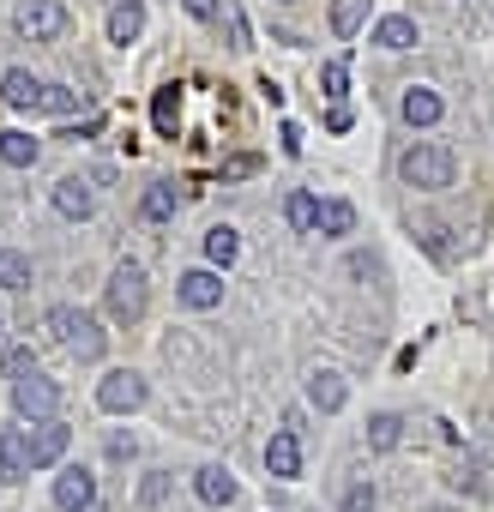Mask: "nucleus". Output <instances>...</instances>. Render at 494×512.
<instances>
[{
	"mask_svg": "<svg viewBox=\"0 0 494 512\" xmlns=\"http://www.w3.org/2000/svg\"><path fill=\"white\" fill-rule=\"evenodd\" d=\"M181 7H187L199 25H211V19H217V0H181Z\"/></svg>",
	"mask_w": 494,
	"mask_h": 512,
	"instance_id": "nucleus-34",
	"label": "nucleus"
},
{
	"mask_svg": "<svg viewBox=\"0 0 494 512\" xmlns=\"http://www.w3.org/2000/svg\"><path fill=\"white\" fill-rule=\"evenodd\" d=\"M43 109H49V115H73V109H79V91H67V85H49V91H43Z\"/></svg>",
	"mask_w": 494,
	"mask_h": 512,
	"instance_id": "nucleus-30",
	"label": "nucleus"
},
{
	"mask_svg": "<svg viewBox=\"0 0 494 512\" xmlns=\"http://www.w3.org/2000/svg\"><path fill=\"white\" fill-rule=\"evenodd\" d=\"M175 494V476L169 470H145V482H139V506H163Z\"/></svg>",
	"mask_w": 494,
	"mask_h": 512,
	"instance_id": "nucleus-29",
	"label": "nucleus"
},
{
	"mask_svg": "<svg viewBox=\"0 0 494 512\" xmlns=\"http://www.w3.org/2000/svg\"><path fill=\"white\" fill-rule=\"evenodd\" d=\"M13 31L31 37V43H55V37L67 31V7H61V0H19Z\"/></svg>",
	"mask_w": 494,
	"mask_h": 512,
	"instance_id": "nucleus-4",
	"label": "nucleus"
},
{
	"mask_svg": "<svg viewBox=\"0 0 494 512\" xmlns=\"http://www.w3.org/2000/svg\"><path fill=\"white\" fill-rule=\"evenodd\" d=\"M374 43H380V49H392V55H398V49H416V19H410V13L380 19V25H374Z\"/></svg>",
	"mask_w": 494,
	"mask_h": 512,
	"instance_id": "nucleus-18",
	"label": "nucleus"
},
{
	"mask_svg": "<svg viewBox=\"0 0 494 512\" xmlns=\"http://www.w3.org/2000/svg\"><path fill=\"white\" fill-rule=\"evenodd\" d=\"M398 115H404L410 127H434V121L446 115V103H440V91H428V85H410V91L398 97Z\"/></svg>",
	"mask_w": 494,
	"mask_h": 512,
	"instance_id": "nucleus-13",
	"label": "nucleus"
},
{
	"mask_svg": "<svg viewBox=\"0 0 494 512\" xmlns=\"http://www.w3.org/2000/svg\"><path fill=\"white\" fill-rule=\"evenodd\" d=\"M175 296H181V308L211 314V308H223V278L217 272H181L175 278Z\"/></svg>",
	"mask_w": 494,
	"mask_h": 512,
	"instance_id": "nucleus-9",
	"label": "nucleus"
},
{
	"mask_svg": "<svg viewBox=\"0 0 494 512\" xmlns=\"http://www.w3.org/2000/svg\"><path fill=\"white\" fill-rule=\"evenodd\" d=\"M175 211H181V193H175L169 181H157V187L139 199V217H145V223H169Z\"/></svg>",
	"mask_w": 494,
	"mask_h": 512,
	"instance_id": "nucleus-20",
	"label": "nucleus"
},
{
	"mask_svg": "<svg viewBox=\"0 0 494 512\" xmlns=\"http://www.w3.org/2000/svg\"><path fill=\"white\" fill-rule=\"evenodd\" d=\"M0 163H7V169H31L37 163V139L19 133V127H7V133H0Z\"/></svg>",
	"mask_w": 494,
	"mask_h": 512,
	"instance_id": "nucleus-21",
	"label": "nucleus"
},
{
	"mask_svg": "<svg viewBox=\"0 0 494 512\" xmlns=\"http://www.w3.org/2000/svg\"><path fill=\"white\" fill-rule=\"evenodd\" d=\"M7 374H13V380H25V374H37V350H25V344H13V350H7Z\"/></svg>",
	"mask_w": 494,
	"mask_h": 512,
	"instance_id": "nucleus-32",
	"label": "nucleus"
},
{
	"mask_svg": "<svg viewBox=\"0 0 494 512\" xmlns=\"http://www.w3.org/2000/svg\"><path fill=\"white\" fill-rule=\"evenodd\" d=\"M55 506L61 512H97V476L85 464H61L55 476Z\"/></svg>",
	"mask_w": 494,
	"mask_h": 512,
	"instance_id": "nucleus-8",
	"label": "nucleus"
},
{
	"mask_svg": "<svg viewBox=\"0 0 494 512\" xmlns=\"http://www.w3.org/2000/svg\"><path fill=\"white\" fill-rule=\"evenodd\" d=\"M31 284V253L0 247V290H25Z\"/></svg>",
	"mask_w": 494,
	"mask_h": 512,
	"instance_id": "nucleus-25",
	"label": "nucleus"
},
{
	"mask_svg": "<svg viewBox=\"0 0 494 512\" xmlns=\"http://www.w3.org/2000/svg\"><path fill=\"white\" fill-rule=\"evenodd\" d=\"M398 175H404L410 187H422V193H440V187H452L458 157H452L446 145H410V151L398 157Z\"/></svg>",
	"mask_w": 494,
	"mask_h": 512,
	"instance_id": "nucleus-1",
	"label": "nucleus"
},
{
	"mask_svg": "<svg viewBox=\"0 0 494 512\" xmlns=\"http://www.w3.org/2000/svg\"><path fill=\"white\" fill-rule=\"evenodd\" d=\"M344 512H374V482H368V476L344 488Z\"/></svg>",
	"mask_w": 494,
	"mask_h": 512,
	"instance_id": "nucleus-31",
	"label": "nucleus"
},
{
	"mask_svg": "<svg viewBox=\"0 0 494 512\" xmlns=\"http://www.w3.org/2000/svg\"><path fill=\"white\" fill-rule=\"evenodd\" d=\"M356 229V205L350 199H320V223H314V235H350Z\"/></svg>",
	"mask_w": 494,
	"mask_h": 512,
	"instance_id": "nucleus-19",
	"label": "nucleus"
},
{
	"mask_svg": "<svg viewBox=\"0 0 494 512\" xmlns=\"http://www.w3.org/2000/svg\"><path fill=\"white\" fill-rule=\"evenodd\" d=\"M145 31V0H109V43H139Z\"/></svg>",
	"mask_w": 494,
	"mask_h": 512,
	"instance_id": "nucleus-15",
	"label": "nucleus"
},
{
	"mask_svg": "<svg viewBox=\"0 0 494 512\" xmlns=\"http://www.w3.org/2000/svg\"><path fill=\"white\" fill-rule=\"evenodd\" d=\"M43 79H31L25 67H7L0 73V97H7V109H43Z\"/></svg>",
	"mask_w": 494,
	"mask_h": 512,
	"instance_id": "nucleus-12",
	"label": "nucleus"
},
{
	"mask_svg": "<svg viewBox=\"0 0 494 512\" xmlns=\"http://www.w3.org/2000/svg\"><path fill=\"white\" fill-rule=\"evenodd\" d=\"M398 440H404V416H398V410L368 416V446H374V452H392Z\"/></svg>",
	"mask_w": 494,
	"mask_h": 512,
	"instance_id": "nucleus-22",
	"label": "nucleus"
},
{
	"mask_svg": "<svg viewBox=\"0 0 494 512\" xmlns=\"http://www.w3.org/2000/svg\"><path fill=\"white\" fill-rule=\"evenodd\" d=\"M284 151L302 157V127H296V121H284Z\"/></svg>",
	"mask_w": 494,
	"mask_h": 512,
	"instance_id": "nucleus-36",
	"label": "nucleus"
},
{
	"mask_svg": "<svg viewBox=\"0 0 494 512\" xmlns=\"http://www.w3.org/2000/svg\"><path fill=\"white\" fill-rule=\"evenodd\" d=\"M25 446H31V470H55V464L67 458V446H73V428H67L61 416L31 422V428H25Z\"/></svg>",
	"mask_w": 494,
	"mask_h": 512,
	"instance_id": "nucleus-5",
	"label": "nucleus"
},
{
	"mask_svg": "<svg viewBox=\"0 0 494 512\" xmlns=\"http://www.w3.org/2000/svg\"><path fill=\"white\" fill-rule=\"evenodd\" d=\"M0 476L7 482H19V476H31V446H25V428H0Z\"/></svg>",
	"mask_w": 494,
	"mask_h": 512,
	"instance_id": "nucleus-16",
	"label": "nucleus"
},
{
	"mask_svg": "<svg viewBox=\"0 0 494 512\" xmlns=\"http://www.w3.org/2000/svg\"><path fill=\"white\" fill-rule=\"evenodd\" d=\"M284 217H290L296 229H314V223H320V199H314V193H290V199H284Z\"/></svg>",
	"mask_w": 494,
	"mask_h": 512,
	"instance_id": "nucleus-28",
	"label": "nucleus"
},
{
	"mask_svg": "<svg viewBox=\"0 0 494 512\" xmlns=\"http://www.w3.org/2000/svg\"><path fill=\"white\" fill-rule=\"evenodd\" d=\"M109 458H133V434H109Z\"/></svg>",
	"mask_w": 494,
	"mask_h": 512,
	"instance_id": "nucleus-37",
	"label": "nucleus"
},
{
	"mask_svg": "<svg viewBox=\"0 0 494 512\" xmlns=\"http://www.w3.org/2000/svg\"><path fill=\"white\" fill-rule=\"evenodd\" d=\"M49 332H55L79 362H97V356L109 350V332H103L85 308H49Z\"/></svg>",
	"mask_w": 494,
	"mask_h": 512,
	"instance_id": "nucleus-3",
	"label": "nucleus"
},
{
	"mask_svg": "<svg viewBox=\"0 0 494 512\" xmlns=\"http://www.w3.org/2000/svg\"><path fill=\"white\" fill-rule=\"evenodd\" d=\"M55 211H61V217H73V223H85V217L97 211V193H91L79 175H67V181H55Z\"/></svg>",
	"mask_w": 494,
	"mask_h": 512,
	"instance_id": "nucleus-17",
	"label": "nucleus"
},
{
	"mask_svg": "<svg viewBox=\"0 0 494 512\" xmlns=\"http://www.w3.org/2000/svg\"><path fill=\"white\" fill-rule=\"evenodd\" d=\"M151 121H157V133H175V121H181V91H175V85H163V91H157Z\"/></svg>",
	"mask_w": 494,
	"mask_h": 512,
	"instance_id": "nucleus-27",
	"label": "nucleus"
},
{
	"mask_svg": "<svg viewBox=\"0 0 494 512\" xmlns=\"http://www.w3.org/2000/svg\"><path fill=\"white\" fill-rule=\"evenodd\" d=\"M193 494H199L205 506H217V512H223V506L235 500V476H229L223 464H199V470H193Z\"/></svg>",
	"mask_w": 494,
	"mask_h": 512,
	"instance_id": "nucleus-14",
	"label": "nucleus"
},
{
	"mask_svg": "<svg viewBox=\"0 0 494 512\" xmlns=\"http://www.w3.org/2000/svg\"><path fill=\"white\" fill-rule=\"evenodd\" d=\"M344 398H350V386H344V374H338V368H314V374H308V404H314L320 416L344 410Z\"/></svg>",
	"mask_w": 494,
	"mask_h": 512,
	"instance_id": "nucleus-11",
	"label": "nucleus"
},
{
	"mask_svg": "<svg viewBox=\"0 0 494 512\" xmlns=\"http://www.w3.org/2000/svg\"><path fill=\"white\" fill-rule=\"evenodd\" d=\"M260 169V157H229L223 163V181H241V175H254Z\"/></svg>",
	"mask_w": 494,
	"mask_h": 512,
	"instance_id": "nucleus-33",
	"label": "nucleus"
},
{
	"mask_svg": "<svg viewBox=\"0 0 494 512\" xmlns=\"http://www.w3.org/2000/svg\"><path fill=\"white\" fill-rule=\"evenodd\" d=\"M13 410L31 416V422H49L61 410V386L43 380V374H25V380H13Z\"/></svg>",
	"mask_w": 494,
	"mask_h": 512,
	"instance_id": "nucleus-7",
	"label": "nucleus"
},
{
	"mask_svg": "<svg viewBox=\"0 0 494 512\" xmlns=\"http://www.w3.org/2000/svg\"><path fill=\"white\" fill-rule=\"evenodd\" d=\"M320 85H326V97H332V103H344V97H350V61H344V55H332V61L320 67Z\"/></svg>",
	"mask_w": 494,
	"mask_h": 512,
	"instance_id": "nucleus-26",
	"label": "nucleus"
},
{
	"mask_svg": "<svg viewBox=\"0 0 494 512\" xmlns=\"http://www.w3.org/2000/svg\"><path fill=\"white\" fill-rule=\"evenodd\" d=\"M362 25H368V0H332V37L350 43Z\"/></svg>",
	"mask_w": 494,
	"mask_h": 512,
	"instance_id": "nucleus-23",
	"label": "nucleus"
},
{
	"mask_svg": "<svg viewBox=\"0 0 494 512\" xmlns=\"http://www.w3.org/2000/svg\"><path fill=\"white\" fill-rule=\"evenodd\" d=\"M326 133H350V109H344V103H332V115H326Z\"/></svg>",
	"mask_w": 494,
	"mask_h": 512,
	"instance_id": "nucleus-35",
	"label": "nucleus"
},
{
	"mask_svg": "<svg viewBox=\"0 0 494 512\" xmlns=\"http://www.w3.org/2000/svg\"><path fill=\"white\" fill-rule=\"evenodd\" d=\"M235 253H241V235H235L229 223L205 229V260H211V266H235Z\"/></svg>",
	"mask_w": 494,
	"mask_h": 512,
	"instance_id": "nucleus-24",
	"label": "nucleus"
},
{
	"mask_svg": "<svg viewBox=\"0 0 494 512\" xmlns=\"http://www.w3.org/2000/svg\"><path fill=\"white\" fill-rule=\"evenodd\" d=\"M434 512H452V506H434Z\"/></svg>",
	"mask_w": 494,
	"mask_h": 512,
	"instance_id": "nucleus-38",
	"label": "nucleus"
},
{
	"mask_svg": "<svg viewBox=\"0 0 494 512\" xmlns=\"http://www.w3.org/2000/svg\"><path fill=\"white\" fill-rule=\"evenodd\" d=\"M266 470H272L278 482H296V476H302V434H296V428H278V434L266 440Z\"/></svg>",
	"mask_w": 494,
	"mask_h": 512,
	"instance_id": "nucleus-10",
	"label": "nucleus"
},
{
	"mask_svg": "<svg viewBox=\"0 0 494 512\" xmlns=\"http://www.w3.org/2000/svg\"><path fill=\"white\" fill-rule=\"evenodd\" d=\"M139 404H145V374H133V368L103 374V386H97V410H109V416H133Z\"/></svg>",
	"mask_w": 494,
	"mask_h": 512,
	"instance_id": "nucleus-6",
	"label": "nucleus"
},
{
	"mask_svg": "<svg viewBox=\"0 0 494 512\" xmlns=\"http://www.w3.org/2000/svg\"><path fill=\"white\" fill-rule=\"evenodd\" d=\"M103 302H109V320H121V326H133V320L145 314V302H151V284H145V266H139V260H121V266L109 272V290H103Z\"/></svg>",
	"mask_w": 494,
	"mask_h": 512,
	"instance_id": "nucleus-2",
	"label": "nucleus"
}]
</instances>
